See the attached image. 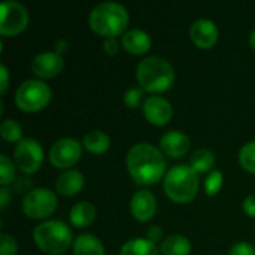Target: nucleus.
Returning a JSON list of instances; mask_svg holds the SVG:
<instances>
[{
    "mask_svg": "<svg viewBox=\"0 0 255 255\" xmlns=\"http://www.w3.org/2000/svg\"><path fill=\"white\" fill-rule=\"evenodd\" d=\"M127 169L137 184H155L166 173V158L154 145L136 143L127 152Z\"/></svg>",
    "mask_w": 255,
    "mask_h": 255,
    "instance_id": "nucleus-1",
    "label": "nucleus"
},
{
    "mask_svg": "<svg viewBox=\"0 0 255 255\" xmlns=\"http://www.w3.org/2000/svg\"><path fill=\"white\" fill-rule=\"evenodd\" d=\"M136 76L142 90L157 93L166 91L172 87L175 81V70L166 58L151 55L137 64Z\"/></svg>",
    "mask_w": 255,
    "mask_h": 255,
    "instance_id": "nucleus-2",
    "label": "nucleus"
},
{
    "mask_svg": "<svg viewBox=\"0 0 255 255\" xmlns=\"http://www.w3.org/2000/svg\"><path fill=\"white\" fill-rule=\"evenodd\" d=\"M90 27L100 36L115 37L128 24V12L118 1H103L90 12Z\"/></svg>",
    "mask_w": 255,
    "mask_h": 255,
    "instance_id": "nucleus-3",
    "label": "nucleus"
},
{
    "mask_svg": "<svg viewBox=\"0 0 255 255\" xmlns=\"http://www.w3.org/2000/svg\"><path fill=\"white\" fill-rule=\"evenodd\" d=\"M197 172L188 164H176L170 167L164 176V193L178 203H187L199 190Z\"/></svg>",
    "mask_w": 255,
    "mask_h": 255,
    "instance_id": "nucleus-4",
    "label": "nucleus"
},
{
    "mask_svg": "<svg viewBox=\"0 0 255 255\" xmlns=\"http://www.w3.org/2000/svg\"><path fill=\"white\" fill-rule=\"evenodd\" d=\"M72 239L70 227L58 220L43 221L33 230L34 244L46 254H63L72 245Z\"/></svg>",
    "mask_w": 255,
    "mask_h": 255,
    "instance_id": "nucleus-5",
    "label": "nucleus"
},
{
    "mask_svg": "<svg viewBox=\"0 0 255 255\" xmlns=\"http://www.w3.org/2000/svg\"><path fill=\"white\" fill-rule=\"evenodd\" d=\"M51 88L40 79H27L15 91V103L19 109L36 112L45 108L51 100Z\"/></svg>",
    "mask_w": 255,
    "mask_h": 255,
    "instance_id": "nucleus-6",
    "label": "nucleus"
},
{
    "mask_svg": "<svg viewBox=\"0 0 255 255\" xmlns=\"http://www.w3.org/2000/svg\"><path fill=\"white\" fill-rule=\"evenodd\" d=\"M57 209V196L45 187L30 190L22 200V211L27 217L42 220L49 217Z\"/></svg>",
    "mask_w": 255,
    "mask_h": 255,
    "instance_id": "nucleus-7",
    "label": "nucleus"
},
{
    "mask_svg": "<svg viewBox=\"0 0 255 255\" xmlns=\"http://www.w3.org/2000/svg\"><path fill=\"white\" fill-rule=\"evenodd\" d=\"M13 160L18 169L24 173H34L43 161L42 145L33 137L21 139L13 151Z\"/></svg>",
    "mask_w": 255,
    "mask_h": 255,
    "instance_id": "nucleus-8",
    "label": "nucleus"
},
{
    "mask_svg": "<svg viewBox=\"0 0 255 255\" xmlns=\"http://www.w3.org/2000/svg\"><path fill=\"white\" fill-rule=\"evenodd\" d=\"M0 33L3 36H15L28 24V12L24 4L15 0H6L0 6Z\"/></svg>",
    "mask_w": 255,
    "mask_h": 255,
    "instance_id": "nucleus-9",
    "label": "nucleus"
},
{
    "mask_svg": "<svg viewBox=\"0 0 255 255\" xmlns=\"http://www.w3.org/2000/svg\"><path fill=\"white\" fill-rule=\"evenodd\" d=\"M81 152L82 146L79 140L73 137H61L51 145L49 160L52 166L58 169H69L79 160Z\"/></svg>",
    "mask_w": 255,
    "mask_h": 255,
    "instance_id": "nucleus-10",
    "label": "nucleus"
},
{
    "mask_svg": "<svg viewBox=\"0 0 255 255\" xmlns=\"http://www.w3.org/2000/svg\"><path fill=\"white\" fill-rule=\"evenodd\" d=\"M143 115L145 118L155 126H164L170 121L173 115L172 105L167 99L161 96H149L143 102Z\"/></svg>",
    "mask_w": 255,
    "mask_h": 255,
    "instance_id": "nucleus-11",
    "label": "nucleus"
},
{
    "mask_svg": "<svg viewBox=\"0 0 255 255\" xmlns=\"http://www.w3.org/2000/svg\"><path fill=\"white\" fill-rule=\"evenodd\" d=\"M190 36L199 48L208 49L212 48L218 40V27L209 18H199L191 24Z\"/></svg>",
    "mask_w": 255,
    "mask_h": 255,
    "instance_id": "nucleus-12",
    "label": "nucleus"
},
{
    "mask_svg": "<svg viewBox=\"0 0 255 255\" xmlns=\"http://www.w3.org/2000/svg\"><path fill=\"white\" fill-rule=\"evenodd\" d=\"M63 69V58L58 52L43 51L31 61V70L39 78H54Z\"/></svg>",
    "mask_w": 255,
    "mask_h": 255,
    "instance_id": "nucleus-13",
    "label": "nucleus"
},
{
    "mask_svg": "<svg viewBox=\"0 0 255 255\" xmlns=\"http://www.w3.org/2000/svg\"><path fill=\"white\" fill-rule=\"evenodd\" d=\"M130 211L133 217L139 221H148L155 215L157 200L154 194L148 190H139L133 194L130 200Z\"/></svg>",
    "mask_w": 255,
    "mask_h": 255,
    "instance_id": "nucleus-14",
    "label": "nucleus"
},
{
    "mask_svg": "<svg viewBox=\"0 0 255 255\" xmlns=\"http://www.w3.org/2000/svg\"><path fill=\"white\" fill-rule=\"evenodd\" d=\"M160 146L166 155H170L173 158L182 157L190 149V137L179 130H170L161 136Z\"/></svg>",
    "mask_w": 255,
    "mask_h": 255,
    "instance_id": "nucleus-15",
    "label": "nucleus"
},
{
    "mask_svg": "<svg viewBox=\"0 0 255 255\" xmlns=\"http://www.w3.org/2000/svg\"><path fill=\"white\" fill-rule=\"evenodd\" d=\"M121 43L128 52L139 55V54L146 52L151 48L152 42H151V36L146 31L140 28H131L123 34Z\"/></svg>",
    "mask_w": 255,
    "mask_h": 255,
    "instance_id": "nucleus-16",
    "label": "nucleus"
},
{
    "mask_svg": "<svg viewBox=\"0 0 255 255\" xmlns=\"http://www.w3.org/2000/svg\"><path fill=\"white\" fill-rule=\"evenodd\" d=\"M84 187V176L79 170L69 169L63 172L55 182V190L63 196H73L81 191Z\"/></svg>",
    "mask_w": 255,
    "mask_h": 255,
    "instance_id": "nucleus-17",
    "label": "nucleus"
},
{
    "mask_svg": "<svg viewBox=\"0 0 255 255\" xmlns=\"http://www.w3.org/2000/svg\"><path fill=\"white\" fill-rule=\"evenodd\" d=\"M96 206L87 200H81L78 203H75L69 212V220L70 223L78 227V229H82V227H87L90 226L94 220H96Z\"/></svg>",
    "mask_w": 255,
    "mask_h": 255,
    "instance_id": "nucleus-18",
    "label": "nucleus"
},
{
    "mask_svg": "<svg viewBox=\"0 0 255 255\" xmlns=\"http://www.w3.org/2000/svg\"><path fill=\"white\" fill-rule=\"evenodd\" d=\"M75 255H105V248L100 239L94 235L84 233L73 241Z\"/></svg>",
    "mask_w": 255,
    "mask_h": 255,
    "instance_id": "nucleus-19",
    "label": "nucleus"
},
{
    "mask_svg": "<svg viewBox=\"0 0 255 255\" xmlns=\"http://www.w3.org/2000/svg\"><path fill=\"white\" fill-rule=\"evenodd\" d=\"M160 251L163 255H188L191 251V244L184 235H170L161 242Z\"/></svg>",
    "mask_w": 255,
    "mask_h": 255,
    "instance_id": "nucleus-20",
    "label": "nucleus"
},
{
    "mask_svg": "<svg viewBox=\"0 0 255 255\" xmlns=\"http://www.w3.org/2000/svg\"><path fill=\"white\" fill-rule=\"evenodd\" d=\"M120 255H158V250L149 239L134 238L123 245Z\"/></svg>",
    "mask_w": 255,
    "mask_h": 255,
    "instance_id": "nucleus-21",
    "label": "nucleus"
},
{
    "mask_svg": "<svg viewBox=\"0 0 255 255\" xmlns=\"http://www.w3.org/2000/svg\"><path fill=\"white\" fill-rule=\"evenodd\" d=\"M82 143H84V146L90 152H93V154H103V152H106L109 149L111 139L102 130H91V131H88L84 136Z\"/></svg>",
    "mask_w": 255,
    "mask_h": 255,
    "instance_id": "nucleus-22",
    "label": "nucleus"
},
{
    "mask_svg": "<svg viewBox=\"0 0 255 255\" xmlns=\"http://www.w3.org/2000/svg\"><path fill=\"white\" fill-rule=\"evenodd\" d=\"M215 164V155L211 149L208 148H200L197 151H194V154L191 155V167L197 172V173H203L208 172L214 167Z\"/></svg>",
    "mask_w": 255,
    "mask_h": 255,
    "instance_id": "nucleus-23",
    "label": "nucleus"
},
{
    "mask_svg": "<svg viewBox=\"0 0 255 255\" xmlns=\"http://www.w3.org/2000/svg\"><path fill=\"white\" fill-rule=\"evenodd\" d=\"M0 134L7 142H19L22 137V128L15 120H4L0 126Z\"/></svg>",
    "mask_w": 255,
    "mask_h": 255,
    "instance_id": "nucleus-24",
    "label": "nucleus"
},
{
    "mask_svg": "<svg viewBox=\"0 0 255 255\" xmlns=\"http://www.w3.org/2000/svg\"><path fill=\"white\" fill-rule=\"evenodd\" d=\"M239 163L248 172L255 173V140L247 142L239 151Z\"/></svg>",
    "mask_w": 255,
    "mask_h": 255,
    "instance_id": "nucleus-25",
    "label": "nucleus"
},
{
    "mask_svg": "<svg viewBox=\"0 0 255 255\" xmlns=\"http://www.w3.org/2000/svg\"><path fill=\"white\" fill-rule=\"evenodd\" d=\"M15 179V166L12 160L7 158V155H0V184L1 187H6L12 184Z\"/></svg>",
    "mask_w": 255,
    "mask_h": 255,
    "instance_id": "nucleus-26",
    "label": "nucleus"
},
{
    "mask_svg": "<svg viewBox=\"0 0 255 255\" xmlns=\"http://www.w3.org/2000/svg\"><path fill=\"white\" fill-rule=\"evenodd\" d=\"M223 185V173L220 170H212L205 179V190L208 196H215Z\"/></svg>",
    "mask_w": 255,
    "mask_h": 255,
    "instance_id": "nucleus-27",
    "label": "nucleus"
},
{
    "mask_svg": "<svg viewBox=\"0 0 255 255\" xmlns=\"http://www.w3.org/2000/svg\"><path fill=\"white\" fill-rule=\"evenodd\" d=\"M18 251V244L13 236L7 233L0 235V255H15Z\"/></svg>",
    "mask_w": 255,
    "mask_h": 255,
    "instance_id": "nucleus-28",
    "label": "nucleus"
},
{
    "mask_svg": "<svg viewBox=\"0 0 255 255\" xmlns=\"http://www.w3.org/2000/svg\"><path fill=\"white\" fill-rule=\"evenodd\" d=\"M142 96H143V90L142 88H136L131 87L126 91L124 94V102L128 108H137L142 103Z\"/></svg>",
    "mask_w": 255,
    "mask_h": 255,
    "instance_id": "nucleus-29",
    "label": "nucleus"
},
{
    "mask_svg": "<svg viewBox=\"0 0 255 255\" xmlns=\"http://www.w3.org/2000/svg\"><path fill=\"white\" fill-rule=\"evenodd\" d=\"M229 255H255V248L248 242H238L230 248Z\"/></svg>",
    "mask_w": 255,
    "mask_h": 255,
    "instance_id": "nucleus-30",
    "label": "nucleus"
},
{
    "mask_svg": "<svg viewBox=\"0 0 255 255\" xmlns=\"http://www.w3.org/2000/svg\"><path fill=\"white\" fill-rule=\"evenodd\" d=\"M118 42L115 37H108L105 39V43H103V48H105V52L109 54V55H115L118 52Z\"/></svg>",
    "mask_w": 255,
    "mask_h": 255,
    "instance_id": "nucleus-31",
    "label": "nucleus"
},
{
    "mask_svg": "<svg viewBox=\"0 0 255 255\" xmlns=\"http://www.w3.org/2000/svg\"><path fill=\"white\" fill-rule=\"evenodd\" d=\"M0 78H1V81H0V91L6 93L7 85H9V72H7V67L3 63L0 64Z\"/></svg>",
    "mask_w": 255,
    "mask_h": 255,
    "instance_id": "nucleus-32",
    "label": "nucleus"
},
{
    "mask_svg": "<svg viewBox=\"0 0 255 255\" xmlns=\"http://www.w3.org/2000/svg\"><path fill=\"white\" fill-rule=\"evenodd\" d=\"M244 211L250 215L255 218V194L248 196L245 200H244Z\"/></svg>",
    "mask_w": 255,
    "mask_h": 255,
    "instance_id": "nucleus-33",
    "label": "nucleus"
},
{
    "mask_svg": "<svg viewBox=\"0 0 255 255\" xmlns=\"http://www.w3.org/2000/svg\"><path fill=\"white\" fill-rule=\"evenodd\" d=\"M146 236H148L146 239H149L151 242H157V241L163 239V229L158 226H152V227H149Z\"/></svg>",
    "mask_w": 255,
    "mask_h": 255,
    "instance_id": "nucleus-34",
    "label": "nucleus"
},
{
    "mask_svg": "<svg viewBox=\"0 0 255 255\" xmlns=\"http://www.w3.org/2000/svg\"><path fill=\"white\" fill-rule=\"evenodd\" d=\"M9 199H10V191L6 187H1L0 188V208L1 209H6V206L9 203Z\"/></svg>",
    "mask_w": 255,
    "mask_h": 255,
    "instance_id": "nucleus-35",
    "label": "nucleus"
},
{
    "mask_svg": "<svg viewBox=\"0 0 255 255\" xmlns=\"http://www.w3.org/2000/svg\"><path fill=\"white\" fill-rule=\"evenodd\" d=\"M250 45H251V48L255 49V30H253L251 34H250Z\"/></svg>",
    "mask_w": 255,
    "mask_h": 255,
    "instance_id": "nucleus-36",
    "label": "nucleus"
}]
</instances>
